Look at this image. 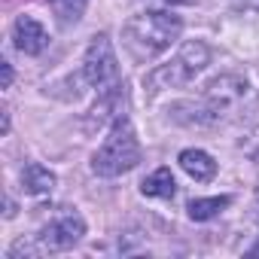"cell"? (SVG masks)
Returning a JSON list of instances; mask_svg holds the SVG:
<instances>
[{
	"instance_id": "6da1fadb",
	"label": "cell",
	"mask_w": 259,
	"mask_h": 259,
	"mask_svg": "<svg viewBox=\"0 0 259 259\" xmlns=\"http://www.w3.org/2000/svg\"><path fill=\"white\" fill-rule=\"evenodd\" d=\"M183 34V19L168 13V10H147L132 16L122 25V46L135 61L147 64L156 55H162L165 49H171V43Z\"/></svg>"
},
{
	"instance_id": "7a4b0ae2",
	"label": "cell",
	"mask_w": 259,
	"mask_h": 259,
	"mask_svg": "<svg viewBox=\"0 0 259 259\" xmlns=\"http://www.w3.org/2000/svg\"><path fill=\"white\" fill-rule=\"evenodd\" d=\"M141 162V141L128 116H116L101 150L92 156V171L98 177H122Z\"/></svg>"
},
{
	"instance_id": "3957f363",
	"label": "cell",
	"mask_w": 259,
	"mask_h": 259,
	"mask_svg": "<svg viewBox=\"0 0 259 259\" xmlns=\"http://www.w3.org/2000/svg\"><path fill=\"white\" fill-rule=\"evenodd\" d=\"M210 64V49L201 43V40H186L180 46V52L168 61V64H159L156 70H150L144 76V92L153 98L165 89H183L189 85L204 67Z\"/></svg>"
},
{
	"instance_id": "277c9868",
	"label": "cell",
	"mask_w": 259,
	"mask_h": 259,
	"mask_svg": "<svg viewBox=\"0 0 259 259\" xmlns=\"http://www.w3.org/2000/svg\"><path fill=\"white\" fill-rule=\"evenodd\" d=\"M247 79L235 76V73H226V76H217L204 85L201 98L192 101V104H180L186 110H192V116H186V125H217L223 122L247 95Z\"/></svg>"
},
{
	"instance_id": "5b68a950",
	"label": "cell",
	"mask_w": 259,
	"mask_h": 259,
	"mask_svg": "<svg viewBox=\"0 0 259 259\" xmlns=\"http://www.w3.org/2000/svg\"><path fill=\"white\" fill-rule=\"evenodd\" d=\"M82 79L98 92L119 85V61H116L113 43L107 40V34L92 37L85 58H82Z\"/></svg>"
},
{
	"instance_id": "8992f818",
	"label": "cell",
	"mask_w": 259,
	"mask_h": 259,
	"mask_svg": "<svg viewBox=\"0 0 259 259\" xmlns=\"http://www.w3.org/2000/svg\"><path fill=\"white\" fill-rule=\"evenodd\" d=\"M82 235H85V220L76 210H61L55 220H49L40 229L37 244H40V250L61 253V250H70L73 244H79Z\"/></svg>"
},
{
	"instance_id": "52a82bcc",
	"label": "cell",
	"mask_w": 259,
	"mask_h": 259,
	"mask_svg": "<svg viewBox=\"0 0 259 259\" xmlns=\"http://www.w3.org/2000/svg\"><path fill=\"white\" fill-rule=\"evenodd\" d=\"M13 43L25 55H40L49 46V34L34 16H19L16 25H13Z\"/></svg>"
},
{
	"instance_id": "ba28073f",
	"label": "cell",
	"mask_w": 259,
	"mask_h": 259,
	"mask_svg": "<svg viewBox=\"0 0 259 259\" xmlns=\"http://www.w3.org/2000/svg\"><path fill=\"white\" fill-rule=\"evenodd\" d=\"M177 162H180V168H183L192 180H198V183H204V180H210V177L217 174V162H213L204 150H183Z\"/></svg>"
},
{
	"instance_id": "9c48e42d",
	"label": "cell",
	"mask_w": 259,
	"mask_h": 259,
	"mask_svg": "<svg viewBox=\"0 0 259 259\" xmlns=\"http://www.w3.org/2000/svg\"><path fill=\"white\" fill-rule=\"evenodd\" d=\"M22 186H25V192L28 195H49L52 189H55V174L49 171V168H43L40 162H31V165H25V171H22Z\"/></svg>"
},
{
	"instance_id": "30bf717a",
	"label": "cell",
	"mask_w": 259,
	"mask_h": 259,
	"mask_svg": "<svg viewBox=\"0 0 259 259\" xmlns=\"http://www.w3.org/2000/svg\"><path fill=\"white\" fill-rule=\"evenodd\" d=\"M141 192H144V195H150V198H174V192H177L174 174H171L168 168L153 171V174L141 183Z\"/></svg>"
},
{
	"instance_id": "8fae6325",
	"label": "cell",
	"mask_w": 259,
	"mask_h": 259,
	"mask_svg": "<svg viewBox=\"0 0 259 259\" xmlns=\"http://www.w3.org/2000/svg\"><path fill=\"white\" fill-rule=\"evenodd\" d=\"M229 204H232V198H229V195L192 198V201H189V207H186V213H189V220H195V223H204V220H213L217 213H223Z\"/></svg>"
},
{
	"instance_id": "7c38bea8",
	"label": "cell",
	"mask_w": 259,
	"mask_h": 259,
	"mask_svg": "<svg viewBox=\"0 0 259 259\" xmlns=\"http://www.w3.org/2000/svg\"><path fill=\"white\" fill-rule=\"evenodd\" d=\"M0 70H4V79H0V89H10V85H13V64H10V61H0Z\"/></svg>"
},
{
	"instance_id": "4fadbf2b",
	"label": "cell",
	"mask_w": 259,
	"mask_h": 259,
	"mask_svg": "<svg viewBox=\"0 0 259 259\" xmlns=\"http://www.w3.org/2000/svg\"><path fill=\"white\" fill-rule=\"evenodd\" d=\"M162 4H171V7H189V4H195V0H162Z\"/></svg>"
},
{
	"instance_id": "5bb4252c",
	"label": "cell",
	"mask_w": 259,
	"mask_h": 259,
	"mask_svg": "<svg viewBox=\"0 0 259 259\" xmlns=\"http://www.w3.org/2000/svg\"><path fill=\"white\" fill-rule=\"evenodd\" d=\"M247 7H253V10H259V0H244Z\"/></svg>"
},
{
	"instance_id": "9a60e30c",
	"label": "cell",
	"mask_w": 259,
	"mask_h": 259,
	"mask_svg": "<svg viewBox=\"0 0 259 259\" xmlns=\"http://www.w3.org/2000/svg\"><path fill=\"white\" fill-rule=\"evenodd\" d=\"M250 253H253V256H256V253H259V244H256V247H253V250H250Z\"/></svg>"
}]
</instances>
